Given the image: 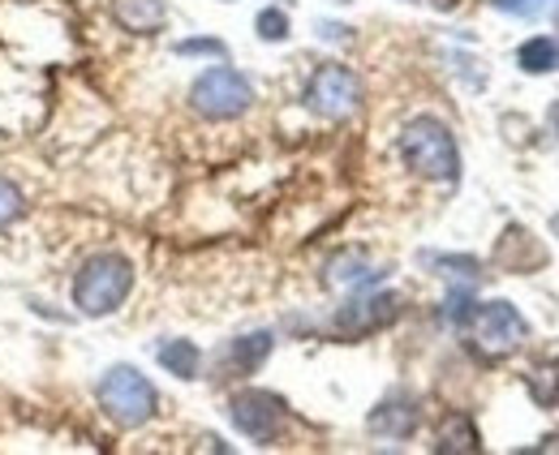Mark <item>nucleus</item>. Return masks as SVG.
<instances>
[{"mask_svg":"<svg viewBox=\"0 0 559 455\" xmlns=\"http://www.w3.org/2000/svg\"><path fill=\"white\" fill-rule=\"evenodd\" d=\"M134 288V262L126 254H91L73 275V306L86 319H108L126 306Z\"/></svg>","mask_w":559,"mask_h":455,"instance_id":"f257e3e1","label":"nucleus"},{"mask_svg":"<svg viewBox=\"0 0 559 455\" xmlns=\"http://www.w3.org/2000/svg\"><path fill=\"white\" fill-rule=\"evenodd\" d=\"M401 159L405 168L421 177V181H443L452 185L461 177V151H456V137L452 130L439 121V117H414L405 130H401Z\"/></svg>","mask_w":559,"mask_h":455,"instance_id":"f03ea898","label":"nucleus"},{"mask_svg":"<svg viewBox=\"0 0 559 455\" xmlns=\"http://www.w3.org/2000/svg\"><path fill=\"white\" fill-rule=\"evenodd\" d=\"M95 399H99L104 417L112 426H121V430H139V426H146L155 417V408H159V391L151 387V379L139 374L134 366H112L99 379Z\"/></svg>","mask_w":559,"mask_h":455,"instance_id":"7ed1b4c3","label":"nucleus"},{"mask_svg":"<svg viewBox=\"0 0 559 455\" xmlns=\"http://www.w3.org/2000/svg\"><path fill=\"white\" fill-rule=\"evenodd\" d=\"M465 335H469V344L483 352V357H512L521 344H525V335H530V323L521 319V310L512 306V301H487V306H474L469 314H465Z\"/></svg>","mask_w":559,"mask_h":455,"instance_id":"20e7f679","label":"nucleus"},{"mask_svg":"<svg viewBox=\"0 0 559 455\" xmlns=\"http://www.w3.org/2000/svg\"><path fill=\"white\" fill-rule=\"evenodd\" d=\"M250 104H254L250 77L228 65L207 69V73L190 86V108H194L199 117H207V121H233V117L250 112Z\"/></svg>","mask_w":559,"mask_h":455,"instance_id":"39448f33","label":"nucleus"},{"mask_svg":"<svg viewBox=\"0 0 559 455\" xmlns=\"http://www.w3.org/2000/svg\"><path fill=\"white\" fill-rule=\"evenodd\" d=\"M228 421L250 439V443H276L288 426V408L280 399L276 391H259V387H246L237 391L228 399Z\"/></svg>","mask_w":559,"mask_h":455,"instance_id":"423d86ee","label":"nucleus"},{"mask_svg":"<svg viewBox=\"0 0 559 455\" xmlns=\"http://www.w3.org/2000/svg\"><path fill=\"white\" fill-rule=\"evenodd\" d=\"M306 108L323 121H349L361 108V77L349 65H319L306 86Z\"/></svg>","mask_w":559,"mask_h":455,"instance_id":"0eeeda50","label":"nucleus"},{"mask_svg":"<svg viewBox=\"0 0 559 455\" xmlns=\"http://www.w3.org/2000/svg\"><path fill=\"white\" fill-rule=\"evenodd\" d=\"M401 310H405V297H401V292H361V297H353L349 306L336 310L332 326H336V335L361 339V335H370V331L392 326L401 319Z\"/></svg>","mask_w":559,"mask_h":455,"instance_id":"6e6552de","label":"nucleus"},{"mask_svg":"<svg viewBox=\"0 0 559 455\" xmlns=\"http://www.w3.org/2000/svg\"><path fill=\"white\" fill-rule=\"evenodd\" d=\"M272 331H254V335H237V339H228L219 352H215V374L219 379H246V374H254L267 357H272Z\"/></svg>","mask_w":559,"mask_h":455,"instance_id":"1a4fd4ad","label":"nucleus"},{"mask_svg":"<svg viewBox=\"0 0 559 455\" xmlns=\"http://www.w3.org/2000/svg\"><path fill=\"white\" fill-rule=\"evenodd\" d=\"M421 421V408L418 399L409 395V391H396V395H388L383 404H374V412H370V430L379 434V439H409L414 430H418Z\"/></svg>","mask_w":559,"mask_h":455,"instance_id":"9d476101","label":"nucleus"},{"mask_svg":"<svg viewBox=\"0 0 559 455\" xmlns=\"http://www.w3.org/2000/svg\"><path fill=\"white\" fill-rule=\"evenodd\" d=\"M112 17L130 35H159L168 22V0H112Z\"/></svg>","mask_w":559,"mask_h":455,"instance_id":"9b49d317","label":"nucleus"},{"mask_svg":"<svg viewBox=\"0 0 559 455\" xmlns=\"http://www.w3.org/2000/svg\"><path fill=\"white\" fill-rule=\"evenodd\" d=\"M435 452L474 455V452H483V434H478V426H474L465 412H448V417L439 421V443H435Z\"/></svg>","mask_w":559,"mask_h":455,"instance_id":"f8f14e48","label":"nucleus"},{"mask_svg":"<svg viewBox=\"0 0 559 455\" xmlns=\"http://www.w3.org/2000/svg\"><path fill=\"white\" fill-rule=\"evenodd\" d=\"M155 361H159L168 374H177V379H199L203 352H199L194 339H164V344L155 348Z\"/></svg>","mask_w":559,"mask_h":455,"instance_id":"ddd939ff","label":"nucleus"},{"mask_svg":"<svg viewBox=\"0 0 559 455\" xmlns=\"http://www.w3.org/2000/svg\"><path fill=\"white\" fill-rule=\"evenodd\" d=\"M516 65L525 69V73H551V69H559V39H547V35L525 39L521 52H516Z\"/></svg>","mask_w":559,"mask_h":455,"instance_id":"4468645a","label":"nucleus"},{"mask_svg":"<svg viewBox=\"0 0 559 455\" xmlns=\"http://www.w3.org/2000/svg\"><path fill=\"white\" fill-rule=\"evenodd\" d=\"M383 271H370L366 259H357V254H345V259L332 262V271H328V284H336V288H361V284H374Z\"/></svg>","mask_w":559,"mask_h":455,"instance_id":"2eb2a0df","label":"nucleus"},{"mask_svg":"<svg viewBox=\"0 0 559 455\" xmlns=\"http://www.w3.org/2000/svg\"><path fill=\"white\" fill-rule=\"evenodd\" d=\"M430 266H439V275L448 279H461V284H478L483 279V266L478 259H461V254H421Z\"/></svg>","mask_w":559,"mask_h":455,"instance_id":"dca6fc26","label":"nucleus"},{"mask_svg":"<svg viewBox=\"0 0 559 455\" xmlns=\"http://www.w3.org/2000/svg\"><path fill=\"white\" fill-rule=\"evenodd\" d=\"M530 395L543 404V408H559V361H547L530 374Z\"/></svg>","mask_w":559,"mask_h":455,"instance_id":"f3484780","label":"nucleus"},{"mask_svg":"<svg viewBox=\"0 0 559 455\" xmlns=\"http://www.w3.org/2000/svg\"><path fill=\"white\" fill-rule=\"evenodd\" d=\"M254 31H259L263 44H284L288 39V13L284 9H259Z\"/></svg>","mask_w":559,"mask_h":455,"instance_id":"a211bd4d","label":"nucleus"},{"mask_svg":"<svg viewBox=\"0 0 559 455\" xmlns=\"http://www.w3.org/2000/svg\"><path fill=\"white\" fill-rule=\"evenodd\" d=\"M22 206H26V197H22V190L13 185V181H4L0 177V232L22 215Z\"/></svg>","mask_w":559,"mask_h":455,"instance_id":"6ab92c4d","label":"nucleus"},{"mask_svg":"<svg viewBox=\"0 0 559 455\" xmlns=\"http://www.w3.org/2000/svg\"><path fill=\"white\" fill-rule=\"evenodd\" d=\"M177 57H215V61H224L228 48L219 39H181L177 44Z\"/></svg>","mask_w":559,"mask_h":455,"instance_id":"aec40b11","label":"nucleus"},{"mask_svg":"<svg viewBox=\"0 0 559 455\" xmlns=\"http://www.w3.org/2000/svg\"><path fill=\"white\" fill-rule=\"evenodd\" d=\"M503 13H538L543 9V0H495Z\"/></svg>","mask_w":559,"mask_h":455,"instance_id":"412c9836","label":"nucleus"},{"mask_svg":"<svg viewBox=\"0 0 559 455\" xmlns=\"http://www.w3.org/2000/svg\"><path fill=\"white\" fill-rule=\"evenodd\" d=\"M319 35H323V39H349V26H336V22H319Z\"/></svg>","mask_w":559,"mask_h":455,"instance_id":"4be33fe9","label":"nucleus"},{"mask_svg":"<svg viewBox=\"0 0 559 455\" xmlns=\"http://www.w3.org/2000/svg\"><path fill=\"white\" fill-rule=\"evenodd\" d=\"M551 121H556V130H559V104L551 108Z\"/></svg>","mask_w":559,"mask_h":455,"instance_id":"5701e85b","label":"nucleus"},{"mask_svg":"<svg viewBox=\"0 0 559 455\" xmlns=\"http://www.w3.org/2000/svg\"><path fill=\"white\" fill-rule=\"evenodd\" d=\"M551 228H556V237H559V215H556V219H551Z\"/></svg>","mask_w":559,"mask_h":455,"instance_id":"b1692460","label":"nucleus"},{"mask_svg":"<svg viewBox=\"0 0 559 455\" xmlns=\"http://www.w3.org/2000/svg\"><path fill=\"white\" fill-rule=\"evenodd\" d=\"M336 4H349V0H336Z\"/></svg>","mask_w":559,"mask_h":455,"instance_id":"393cba45","label":"nucleus"}]
</instances>
